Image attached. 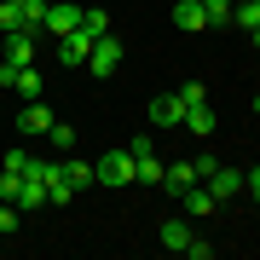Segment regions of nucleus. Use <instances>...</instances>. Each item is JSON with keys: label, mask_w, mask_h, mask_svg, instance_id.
Listing matches in <instances>:
<instances>
[{"label": "nucleus", "mask_w": 260, "mask_h": 260, "mask_svg": "<svg viewBox=\"0 0 260 260\" xmlns=\"http://www.w3.org/2000/svg\"><path fill=\"white\" fill-rule=\"evenodd\" d=\"M35 52H41V35H35V29H12V35H0V58H6L12 70H29Z\"/></svg>", "instance_id": "nucleus-1"}, {"label": "nucleus", "mask_w": 260, "mask_h": 260, "mask_svg": "<svg viewBox=\"0 0 260 260\" xmlns=\"http://www.w3.org/2000/svg\"><path fill=\"white\" fill-rule=\"evenodd\" d=\"M93 179L99 185H133V150H104L93 162Z\"/></svg>", "instance_id": "nucleus-2"}, {"label": "nucleus", "mask_w": 260, "mask_h": 260, "mask_svg": "<svg viewBox=\"0 0 260 260\" xmlns=\"http://www.w3.org/2000/svg\"><path fill=\"white\" fill-rule=\"evenodd\" d=\"M133 150V179H139V185H162V156H156V145H150V139H133L127 145Z\"/></svg>", "instance_id": "nucleus-3"}, {"label": "nucleus", "mask_w": 260, "mask_h": 260, "mask_svg": "<svg viewBox=\"0 0 260 260\" xmlns=\"http://www.w3.org/2000/svg\"><path fill=\"white\" fill-rule=\"evenodd\" d=\"M203 185L214 191V203H232V197H243V174H237V168H220V162H214L208 174H203Z\"/></svg>", "instance_id": "nucleus-4"}, {"label": "nucleus", "mask_w": 260, "mask_h": 260, "mask_svg": "<svg viewBox=\"0 0 260 260\" xmlns=\"http://www.w3.org/2000/svg\"><path fill=\"white\" fill-rule=\"evenodd\" d=\"M87 64H93L99 81H104V75H116V64H121V41H116V35H99L93 52H87Z\"/></svg>", "instance_id": "nucleus-5"}, {"label": "nucleus", "mask_w": 260, "mask_h": 260, "mask_svg": "<svg viewBox=\"0 0 260 260\" xmlns=\"http://www.w3.org/2000/svg\"><path fill=\"white\" fill-rule=\"evenodd\" d=\"M81 12H87V6L52 0V6H47V35H70V29H81Z\"/></svg>", "instance_id": "nucleus-6"}, {"label": "nucleus", "mask_w": 260, "mask_h": 260, "mask_svg": "<svg viewBox=\"0 0 260 260\" xmlns=\"http://www.w3.org/2000/svg\"><path fill=\"white\" fill-rule=\"evenodd\" d=\"M150 121H156V127H179V121H185L179 93H156V99H150Z\"/></svg>", "instance_id": "nucleus-7"}, {"label": "nucleus", "mask_w": 260, "mask_h": 260, "mask_svg": "<svg viewBox=\"0 0 260 260\" xmlns=\"http://www.w3.org/2000/svg\"><path fill=\"white\" fill-rule=\"evenodd\" d=\"M52 121H58V116H52V104H41V99H29L23 110H18V133H47Z\"/></svg>", "instance_id": "nucleus-8"}, {"label": "nucleus", "mask_w": 260, "mask_h": 260, "mask_svg": "<svg viewBox=\"0 0 260 260\" xmlns=\"http://www.w3.org/2000/svg\"><path fill=\"white\" fill-rule=\"evenodd\" d=\"M87 52H93V35H87V29L58 35V58H64V64H87Z\"/></svg>", "instance_id": "nucleus-9"}, {"label": "nucleus", "mask_w": 260, "mask_h": 260, "mask_svg": "<svg viewBox=\"0 0 260 260\" xmlns=\"http://www.w3.org/2000/svg\"><path fill=\"white\" fill-rule=\"evenodd\" d=\"M197 179H203V174H197V162H174V168H162V191H168V197L191 191Z\"/></svg>", "instance_id": "nucleus-10"}, {"label": "nucleus", "mask_w": 260, "mask_h": 260, "mask_svg": "<svg viewBox=\"0 0 260 260\" xmlns=\"http://www.w3.org/2000/svg\"><path fill=\"white\" fill-rule=\"evenodd\" d=\"M179 203H185V214H191V220H203V214H214V208H220V203H214V191L203 185V179H197L191 191H179Z\"/></svg>", "instance_id": "nucleus-11"}, {"label": "nucleus", "mask_w": 260, "mask_h": 260, "mask_svg": "<svg viewBox=\"0 0 260 260\" xmlns=\"http://www.w3.org/2000/svg\"><path fill=\"white\" fill-rule=\"evenodd\" d=\"M179 127H191L197 139H208V133L220 127V121H214V110H208V99H203V104H185V121H179Z\"/></svg>", "instance_id": "nucleus-12"}, {"label": "nucleus", "mask_w": 260, "mask_h": 260, "mask_svg": "<svg viewBox=\"0 0 260 260\" xmlns=\"http://www.w3.org/2000/svg\"><path fill=\"white\" fill-rule=\"evenodd\" d=\"M174 29H185V35L208 29V18H203V0H179V6H174Z\"/></svg>", "instance_id": "nucleus-13"}, {"label": "nucleus", "mask_w": 260, "mask_h": 260, "mask_svg": "<svg viewBox=\"0 0 260 260\" xmlns=\"http://www.w3.org/2000/svg\"><path fill=\"white\" fill-rule=\"evenodd\" d=\"M197 232H191V225L185 220H162V249H174V254H185V243H191Z\"/></svg>", "instance_id": "nucleus-14"}, {"label": "nucleus", "mask_w": 260, "mask_h": 260, "mask_svg": "<svg viewBox=\"0 0 260 260\" xmlns=\"http://www.w3.org/2000/svg\"><path fill=\"white\" fill-rule=\"evenodd\" d=\"M232 12H237V0H203L208 29H232Z\"/></svg>", "instance_id": "nucleus-15"}, {"label": "nucleus", "mask_w": 260, "mask_h": 260, "mask_svg": "<svg viewBox=\"0 0 260 260\" xmlns=\"http://www.w3.org/2000/svg\"><path fill=\"white\" fill-rule=\"evenodd\" d=\"M12 203H18V208H41V203H47V185H41L35 174H23V185H18V197H12Z\"/></svg>", "instance_id": "nucleus-16"}, {"label": "nucleus", "mask_w": 260, "mask_h": 260, "mask_svg": "<svg viewBox=\"0 0 260 260\" xmlns=\"http://www.w3.org/2000/svg\"><path fill=\"white\" fill-rule=\"evenodd\" d=\"M23 29V0H0V35Z\"/></svg>", "instance_id": "nucleus-17"}, {"label": "nucleus", "mask_w": 260, "mask_h": 260, "mask_svg": "<svg viewBox=\"0 0 260 260\" xmlns=\"http://www.w3.org/2000/svg\"><path fill=\"white\" fill-rule=\"evenodd\" d=\"M81 29H87V35H93V41H99V35H110V12L87 6V12H81Z\"/></svg>", "instance_id": "nucleus-18"}, {"label": "nucleus", "mask_w": 260, "mask_h": 260, "mask_svg": "<svg viewBox=\"0 0 260 260\" xmlns=\"http://www.w3.org/2000/svg\"><path fill=\"white\" fill-rule=\"evenodd\" d=\"M12 93H18V99H41V75H35V64H29V70H18Z\"/></svg>", "instance_id": "nucleus-19"}, {"label": "nucleus", "mask_w": 260, "mask_h": 260, "mask_svg": "<svg viewBox=\"0 0 260 260\" xmlns=\"http://www.w3.org/2000/svg\"><path fill=\"white\" fill-rule=\"evenodd\" d=\"M47 139H52L58 156H64V150H75V127H70V121H52V127H47Z\"/></svg>", "instance_id": "nucleus-20"}, {"label": "nucleus", "mask_w": 260, "mask_h": 260, "mask_svg": "<svg viewBox=\"0 0 260 260\" xmlns=\"http://www.w3.org/2000/svg\"><path fill=\"white\" fill-rule=\"evenodd\" d=\"M232 23H237V29H260V0H237Z\"/></svg>", "instance_id": "nucleus-21"}, {"label": "nucleus", "mask_w": 260, "mask_h": 260, "mask_svg": "<svg viewBox=\"0 0 260 260\" xmlns=\"http://www.w3.org/2000/svg\"><path fill=\"white\" fill-rule=\"evenodd\" d=\"M64 174H70V185H75V191L93 185V162H64Z\"/></svg>", "instance_id": "nucleus-22"}, {"label": "nucleus", "mask_w": 260, "mask_h": 260, "mask_svg": "<svg viewBox=\"0 0 260 260\" xmlns=\"http://www.w3.org/2000/svg\"><path fill=\"white\" fill-rule=\"evenodd\" d=\"M18 185H23V174H6V168H0V203H12Z\"/></svg>", "instance_id": "nucleus-23"}, {"label": "nucleus", "mask_w": 260, "mask_h": 260, "mask_svg": "<svg viewBox=\"0 0 260 260\" xmlns=\"http://www.w3.org/2000/svg\"><path fill=\"white\" fill-rule=\"evenodd\" d=\"M18 232V203H0V237Z\"/></svg>", "instance_id": "nucleus-24"}, {"label": "nucleus", "mask_w": 260, "mask_h": 260, "mask_svg": "<svg viewBox=\"0 0 260 260\" xmlns=\"http://www.w3.org/2000/svg\"><path fill=\"white\" fill-rule=\"evenodd\" d=\"M0 168H6V174H29V150H6V162H0Z\"/></svg>", "instance_id": "nucleus-25"}, {"label": "nucleus", "mask_w": 260, "mask_h": 260, "mask_svg": "<svg viewBox=\"0 0 260 260\" xmlns=\"http://www.w3.org/2000/svg\"><path fill=\"white\" fill-rule=\"evenodd\" d=\"M203 99H208L203 81H185V87H179V104H203Z\"/></svg>", "instance_id": "nucleus-26"}, {"label": "nucleus", "mask_w": 260, "mask_h": 260, "mask_svg": "<svg viewBox=\"0 0 260 260\" xmlns=\"http://www.w3.org/2000/svg\"><path fill=\"white\" fill-rule=\"evenodd\" d=\"M185 254H191V260H208V254H214V243H208V237H191V243H185Z\"/></svg>", "instance_id": "nucleus-27"}, {"label": "nucleus", "mask_w": 260, "mask_h": 260, "mask_svg": "<svg viewBox=\"0 0 260 260\" xmlns=\"http://www.w3.org/2000/svg\"><path fill=\"white\" fill-rule=\"evenodd\" d=\"M243 191H249L254 203H260V168H254V174H243Z\"/></svg>", "instance_id": "nucleus-28"}, {"label": "nucleus", "mask_w": 260, "mask_h": 260, "mask_svg": "<svg viewBox=\"0 0 260 260\" xmlns=\"http://www.w3.org/2000/svg\"><path fill=\"white\" fill-rule=\"evenodd\" d=\"M249 41H254V52H260V29H249Z\"/></svg>", "instance_id": "nucleus-29"}, {"label": "nucleus", "mask_w": 260, "mask_h": 260, "mask_svg": "<svg viewBox=\"0 0 260 260\" xmlns=\"http://www.w3.org/2000/svg\"><path fill=\"white\" fill-rule=\"evenodd\" d=\"M254 116H260V93H254Z\"/></svg>", "instance_id": "nucleus-30"}, {"label": "nucleus", "mask_w": 260, "mask_h": 260, "mask_svg": "<svg viewBox=\"0 0 260 260\" xmlns=\"http://www.w3.org/2000/svg\"><path fill=\"white\" fill-rule=\"evenodd\" d=\"M47 6H52V0H47Z\"/></svg>", "instance_id": "nucleus-31"}]
</instances>
